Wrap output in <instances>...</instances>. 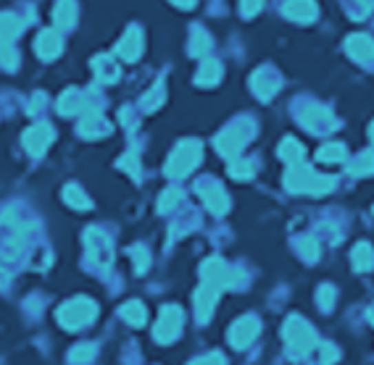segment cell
<instances>
[{
	"instance_id": "1",
	"label": "cell",
	"mask_w": 374,
	"mask_h": 365,
	"mask_svg": "<svg viewBox=\"0 0 374 365\" xmlns=\"http://www.w3.org/2000/svg\"><path fill=\"white\" fill-rule=\"evenodd\" d=\"M95 316H98V302L90 300V297H74V300L63 302V305L59 307V313H56L59 323L63 329H69V331L90 326V323L95 321Z\"/></svg>"
},
{
	"instance_id": "2",
	"label": "cell",
	"mask_w": 374,
	"mask_h": 365,
	"mask_svg": "<svg viewBox=\"0 0 374 365\" xmlns=\"http://www.w3.org/2000/svg\"><path fill=\"white\" fill-rule=\"evenodd\" d=\"M282 336L287 342V350L295 357H303L316 347V331L303 321L300 316H290L282 326Z\"/></svg>"
},
{
	"instance_id": "3",
	"label": "cell",
	"mask_w": 374,
	"mask_h": 365,
	"mask_svg": "<svg viewBox=\"0 0 374 365\" xmlns=\"http://www.w3.org/2000/svg\"><path fill=\"white\" fill-rule=\"evenodd\" d=\"M332 179L329 176H322L316 174L314 168H309V166H293L287 176H284V187L290 192H311V195H322V192H329L332 190Z\"/></svg>"
},
{
	"instance_id": "4",
	"label": "cell",
	"mask_w": 374,
	"mask_h": 365,
	"mask_svg": "<svg viewBox=\"0 0 374 365\" xmlns=\"http://www.w3.org/2000/svg\"><path fill=\"white\" fill-rule=\"evenodd\" d=\"M200 155H203V147L198 140H185L174 147V153L169 155V163H166V176L172 179H180V176H187L195 166L200 163Z\"/></svg>"
},
{
	"instance_id": "5",
	"label": "cell",
	"mask_w": 374,
	"mask_h": 365,
	"mask_svg": "<svg viewBox=\"0 0 374 365\" xmlns=\"http://www.w3.org/2000/svg\"><path fill=\"white\" fill-rule=\"evenodd\" d=\"M200 276H203V284L216 287L219 292H222V289L242 287V274L235 271V268H229L222 258H209L206 263L200 265Z\"/></svg>"
},
{
	"instance_id": "6",
	"label": "cell",
	"mask_w": 374,
	"mask_h": 365,
	"mask_svg": "<svg viewBox=\"0 0 374 365\" xmlns=\"http://www.w3.org/2000/svg\"><path fill=\"white\" fill-rule=\"evenodd\" d=\"M182 326H185V313H182V307L169 302V305H164L161 313H158V323H156V329H153V336H156L158 344H172V342L182 334Z\"/></svg>"
},
{
	"instance_id": "7",
	"label": "cell",
	"mask_w": 374,
	"mask_h": 365,
	"mask_svg": "<svg viewBox=\"0 0 374 365\" xmlns=\"http://www.w3.org/2000/svg\"><path fill=\"white\" fill-rule=\"evenodd\" d=\"M251 137H253V124L251 121H235V124H229L225 132L216 137V150L225 158H235L240 153V147L245 145Z\"/></svg>"
},
{
	"instance_id": "8",
	"label": "cell",
	"mask_w": 374,
	"mask_h": 365,
	"mask_svg": "<svg viewBox=\"0 0 374 365\" xmlns=\"http://www.w3.org/2000/svg\"><path fill=\"white\" fill-rule=\"evenodd\" d=\"M85 245H87V261L92 265H98L101 271L111 265L114 261V250H111V239L98 229H87L85 232Z\"/></svg>"
},
{
	"instance_id": "9",
	"label": "cell",
	"mask_w": 374,
	"mask_h": 365,
	"mask_svg": "<svg viewBox=\"0 0 374 365\" xmlns=\"http://www.w3.org/2000/svg\"><path fill=\"white\" fill-rule=\"evenodd\" d=\"M198 195L203 197V203H206V208H209L214 216H222V213L229 210V197H227L225 187L219 181H214V179L198 181Z\"/></svg>"
},
{
	"instance_id": "10",
	"label": "cell",
	"mask_w": 374,
	"mask_h": 365,
	"mask_svg": "<svg viewBox=\"0 0 374 365\" xmlns=\"http://www.w3.org/2000/svg\"><path fill=\"white\" fill-rule=\"evenodd\" d=\"M261 331V323L256 316H242L238 321L232 323V329H229V344L235 347V350H245L251 342H253L256 336Z\"/></svg>"
},
{
	"instance_id": "11",
	"label": "cell",
	"mask_w": 374,
	"mask_h": 365,
	"mask_svg": "<svg viewBox=\"0 0 374 365\" xmlns=\"http://www.w3.org/2000/svg\"><path fill=\"white\" fill-rule=\"evenodd\" d=\"M298 118H300V124H303L306 129H311L314 134L332 132V129L337 126V121H335V116L329 113L327 108H322V105H309L306 111H300Z\"/></svg>"
},
{
	"instance_id": "12",
	"label": "cell",
	"mask_w": 374,
	"mask_h": 365,
	"mask_svg": "<svg viewBox=\"0 0 374 365\" xmlns=\"http://www.w3.org/2000/svg\"><path fill=\"white\" fill-rule=\"evenodd\" d=\"M53 137H56V132H53L50 124H34L24 132V147L30 150L32 155H43L53 142Z\"/></svg>"
},
{
	"instance_id": "13",
	"label": "cell",
	"mask_w": 374,
	"mask_h": 365,
	"mask_svg": "<svg viewBox=\"0 0 374 365\" xmlns=\"http://www.w3.org/2000/svg\"><path fill=\"white\" fill-rule=\"evenodd\" d=\"M345 50L353 60H359L361 66H372L374 63V43L366 34H353L345 40Z\"/></svg>"
},
{
	"instance_id": "14",
	"label": "cell",
	"mask_w": 374,
	"mask_h": 365,
	"mask_svg": "<svg viewBox=\"0 0 374 365\" xmlns=\"http://www.w3.org/2000/svg\"><path fill=\"white\" fill-rule=\"evenodd\" d=\"M251 89L256 92V98L261 100H269L271 95L280 89V76L271 71V69H258L251 79Z\"/></svg>"
},
{
	"instance_id": "15",
	"label": "cell",
	"mask_w": 374,
	"mask_h": 365,
	"mask_svg": "<svg viewBox=\"0 0 374 365\" xmlns=\"http://www.w3.org/2000/svg\"><path fill=\"white\" fill-rule=\"evenodd\" d=\"M216 297H219V289L211 287V284H203L198 292H195V316L200 323L211 321V313H214V305H216Z\"/></svg>"
},
{
	"instance_id": "16",
	"label": "cell",
	"mask_w": 374,
	"mask_h": 365,
	"mask_svg": "<svg viewBox=\"0 0 374 365\" xmlns=\"http://www.w3.org/2000/svg\"><path fill=\"white\" fill-rule=\"evenodd\" d=\"M87 111H95L90 102L85 100L82 92L76 89H66L59 98V113L61 116H74V113H87Z\"/></svg>"
},
{
	"instance_id": "17",
	"label": "cell",
	"mask_w": 374,
	"mask_h": 365,
	"mask_svg": "<svg viewBox=\"0 0 374 365\" xmlns=\"http://www.w3.org/2000/svg\"><path fill=\"white\" fill-rule=\"evenodd\" d=\"M140 53H143V32L137 27H129L127 34L121 37V43L116 45V56L121 60H135L140 58Z\"/></svg>"
},
{
	"instance_id": "18",
	"label": "cell",
	"mask_w": 374,
	"mask_h": 365,
	"mask_svg": "<svg viewBox=\"0 0 374 365\" xmlns=\"http://www.w3.org/2000/svg\"><path fill=\"white\" fill-rule=\"evenodd\" d=\"M108 132H111V124H108L98 111H87V113L82 116V121H79V134L87 137V140L105 137Z\"/></svg>"
},
{
	"instance_id": "19",
	"label": "cell",
	"mask_w": 374,
	"mask_h": 365,
	"mask_svg": "<svg viewBox=\"0 0 374 365\" xmlns=\"http://www.w3.org/2000/svg\"><path fill=\"white\" fill-rule=\"evenodd\" d=\"M282 11L287 19L306 24V21H314L316 19V3L314 0H287Z\"/></svg>"
},
{
	"instance_id": "20",
	"label": "cell",
	"mask_w": 374,
	"mask_h": 365,
	"mask_svg": "<svg viewBox=\"0 0 374 365\" xmlns=\"http://www.w3.org/2000/svg\"><path fill=\"white\" fill-rule=\"evenodd\" d=\"M34 50H37V56L43 60H50L56 58L61 53V37L56 34V32H40V37H37V45H34Z\"/></svg>"
},
{
	"instance_id": "21",
	"label": "cell",
	"mask_w": 374,
	"mask_h": 365,
	"mask_svg": "<svg viewBox=\"0 0 374 365\" xmlns=\"http://www.w3.org/2000/svg\"><path fill=\"white\" fill-rule=\"evenodd\" d=\"M92 69H95V76H98V82H105V85H111V82H116V79H119V66H116L114 60L108 58V56H101V58L92 60Z\"/></svg>"
},
{
	"instance_id": "22",
	"label": "cell",
	"mask_w": 374,
	"mask_h": 365,
	"mask_svg": "<svg viewBox=\"0 0 374 365\" xmlns=\"http://www.w3.org/2000/svg\"><path fill=\"white\" fill-rule=\"evenodd\" d=\"M53 19L61 30H69L76 19V3L74 0H59L56 8H53Z\"/></svg>"
},
{
	"instance_id": "23",
	"label": "cell",
	"mask_w": 374,
	"mask_h": 365,
	"mask_svg": "<svg viewBox=\"0 0 374 365\" xmlns=\"http://www.w3.org/2000/svg\"><path fill=\"white\" fill-rule=\"evenodd\" d=\"M219 79H222V66H219V60H203V66L198 69L195 82H198L200 87H214Z\"/></svg>"
},
{
	"instance_id": "24",
	"label": "cell",
	"mask_w": 374,
	"mask_h": 365,
	"mask_svg": "<svg viewBox=\"0 0 374 365\" xmlns=\"http://www.w3.org/2000/svg\"><path fill=\"white\" fill-rule=\"evenodd\" d=\"M119 316L129 323V326H145V318H148V313H145L143 302H137V300L124 302V305H121V310H119Z\"/></svg>"
},
{
	"instance_id": "25",
	"label": "cell",
	"mask_w": 374,
	"mask_h": 365,
	"mask_svg": "<svg viewBox=\"0 0 374 365\" xmlns=\"http://www.w3.org/2000/svg\"><path fill=\"white\" fill-rule=\"evenodd\" d=\"M21 30H24V21H19L14 14H0V43L19 37Z\"/></svg>"
},
{
	"instance_id": "26",
	"label": "cell",
	"mask_w": 374,
	"mask_h": 365,
	"mask_svg": "<svg viewBox=\"0 0 374 365\" xmlns=\"http://www.w3.org/2000/svg\"><path fill=\"white\" fill-rule=\"evenodd\" d=\"M374 265V250L372 245H366V242H359L356 247H353V268L356 271H369Z\"/></svg>"
},
{
	"instance_id": "27",
	"label": "cell",
	"mask_w": 374,
	"mask_h": 365,
	"mask_svg": "<svg viewBox=\"0 0 374 365\" xmlns=\"http://www.w3.org/2000/svg\"><path fill=\"white\" fill-rule=\"evenodd\" d=\"M280 158L287 161L290 166H298L303 161V147H300L298 140H293V137H287L282 145H280Z\"/></svg>"
},
{
	"instance_id": "28",
	"label": "cell",
	"mask_w": 374,
	"mask_h": 365,
	"mask_svg": "<svg viewBox=\"0 0 374 365\" xmlns=\"http://www.w3.org/2000/svg\"><path fill=\"white\" fill-rule=\"evenodd\" d=\"M63 200H66V205L76 208V210H90V208H92L90 197H87L85 192L79 190L76 184H69V187L63 190Z\"/></svg>"
},
{
	"instance_id": "29",
	"label": "cell",
	"mask_w": 374,
	"mask_h": 365,
	"mask_svg": "<svg viewBox=\"0 0 374 365\" xmlns=\"http://www.w3.org/2000/svg\"><path fill=\"white\" fill-rule=\"evenodd\" d=\"M95 355H98V347L92 342H82V344H76L74 350L69 352V360L74 365H87Z\"/></svg>"
},
{
	"instance_id": "30",
	"label": "cell",
	"mask_w": 374,
	"mask_h": 365,
	"mask_svg": "<svg viewBox=\"0 0 374 365\" xmlns=\"http://www.w3.org/2000/svg\"><path fill=\"white\" fill-rule=\"evenodd\" d=\"M348 171L353 176H369L374 174V153H361L356 161L348 166Z\"/></svg>"
},
{
	"instance_id": "31",
	"label": "cell",
	"mask_w": 374,
	"mask_h": 365,
	"mask_svg": "<svg viewBox=\"0 0 374 365\" xmlns=\"http://www.w3.org/2000/svg\"><path fill=\"white\" fill-rule=\"evenodd\" d=\"M209 50H211L209 32H203L200 27H195V30H193V45H190V53H193V56H203V53H209Z\"/></svg>"
},
{
	"instance_id": "32",
	"label": "cell",
	"mask_w": 374,
	"mask_h": 365,
	"mask_svg": "<svg viewBox=\"0 0 374 365\" xmlns=\"http://www.w3.org/2000/svg\"><path fill=\"white\" fill-rule=\"evenodd\" d=\"M295 247H298V252L309 263H314L316 258H319V245H316L314 236H300L298 242H295Z\"/></svg>"
},
{
	"instance_id": "33",
	"label": "cell",
	"mask_w": 374,
	"mask_h": 365,
	"mask_svg": "<svg viewBox=\"0 0 374 365\" xmlns=\"http://www.w3.org/2000/svg\"><path fill=\"white\" fill-rule=\"evenodd\" d=\"M345 158V147L340 145V142H329V145H324L322 150H319V161L324 163H337Z\"/></svg>"
},
{
	"instance_id": "34",
	"label": "cell",
	"mask_w": 374,
	"mask_h": 365,
	"mask_svg": "<svg viewBox=\"0 0 374 365\" xmlns=\"http://www.w3.org/2000/svg\"><path fill=\"white\" fill-rule=\"evenodd\" d=\"M180 203H182V190L169 187V190L161 195V200H158V210H161V213H169V210H174Z\"/></svg>"
},
{
	"instance_id": "35",
	"label": "cell",
	"mask_w": 374,
	"mask_h": 365,
	"mask_svg": "<svg viewBox=\"0 0 374 365\" xmlns=\"http://www.w3.org/2000/svg\"><path fill=\"white\" fill-rule=\"evenodd\" d=\"M229 176H232V179H251V176H253V163L232 161L229 163Z\"/></svg>"
},
{
	"instance_id": "36",
	"label": "cell",
	"mask_w": 374,
	"mask_h": 365,
	"mask_svg": "<svg viewBox=\"0 0 374 365\" xmlns=\"http://www.w3.org/2000/svg\"><path fill=\"white\" fill-rule=\"evenodd\" d=\"M132 258H135V271H137V274H145V271L150 268L148 247H143V245H137V247H132Z\"/></svg>"
},
{
	"instance_id": "37",
	"label": "cell",
	"mask_w": 374,
	"mask_h": 365,
	"mask_svg": "<svg viewBox=\"0 0 374 365\" xmlns=\"http://www.w3.org/2000/svg\"><path fill=\"white\" fill-rule=\"evenodd\" d=\"M161 102H164V85H156V87H153L148 95H145V100H143V108H145V111H156Z\"/></svg>"
},
{
	"instance_id": "38",
	"label": "cell",
	"mask_w": 374,
	"mask_h": 365,
	"mask_svg": "<svg viewBox=\"0 0 374 365\" xmlns=\"http://www.w3.org/2000/svg\"><path fill=\"white\" fill-rule=\"evenodd\" d=\"M0 63L6 69H16V63H19V53L8 43H0Z\"/></svg>"
},
{
	"instance_id": "39",
	"label": "cell",
	"mask_w": 374,
	"mask_h": 365,
	"mask_svg": "<svg viewBox=\"0 0 374 365\" xmlns=\"http://www.w3.org/2000/svg\"><path fill=\"white\" fill-rule=\"evenodd\" d=\"M316 300H319V307H322V310H332V305H335V289H332L329 284L319 287V294H316Z\"/></svg>"
},
{
	"instance_id": "40",
	"label": "cell",
	"mask_w": 374,
	"mask_h": 365,
	"mask_svg": "<svg viewBox=\"0 0 374 365\" xmlns=\"http://www.w3.org/2000/svg\"><path fill=\"white\" fill-rule=\"evenodd\" d=\"M119 168L129 171L132 176H140V163H137L135 153H127V155H124V158L119 161Z\"/></svg>"
},
{
	"instance_id": "41",
	"label": "cell",
	"mask_w": 374,
	"mask_h": 365,
	"mask_svg": "<svg viewBox=\"0 0 374 365\" xmlns=\"http://www.w3.org/2000/svg\"><path fill=\"white\" fill-rule=\"evenodd\" d=\"M190 365H227V363H225V355H219V352H209V355H203V357H195Z\"/></svg>"
},
{
	"instance_id": "42",
	"label": "cell",
	"mask_w": 374,
	"mask_h": 365,
	"mask_svg": "<svg viewBox=\"0 0 374 365\" xmlns=\"http://www.w3.org/2000/svg\"><path fill=\"white\" fill-rule=\"evenodd\" d=\"M261 5H264V0H242V3H240V14L256 16L261 11Z\"/></svg>"
},
{
	"instance_id": "43",
	"label": "cell",
	"mask_w": 374,
	"mask_h": 365,
	"mask_svg": "<svg viewBox=\"0 0 374 365\" xmlns=\"http://www.w3.org/2000/svg\"><path fill=\"white\" fill-rule=\"evenodd\" d=\"M337 357H340V352L335 350V347H332V344H322V363H335V360H337Z\"/></svg>"
},
{
	"instance_id": "44",
	"label": "cell",
	"mask_w": 374,
	"mask_h": 365,
	"mask_svg": "<svg viewBox=\"0 0 374 365\" xmlns=\"http://www.w3.org/2000/svg\"><path fill=\"white\" fill-rule=\"evenodd\" d=\"M174 5H180V8H193L195 5V0H172Z\"/></svg>"
},
{
	"instance_id": "45",
	"label": "cell",
	"mask_w": 374,
	"mask_h": 365,
	"mask_svg": "<svg viewBox=\"0 0 374 365\" xmlns=\"http://www.w3.org/2000/svg\"><path fill=\"white\" fill-rule=\"evenodd\" d=\"M369 318H372V323H374V307L369 310Z\"/></svg>"
},
{
	"instance_id": "46",
	"label": "cell",
	"mask_w": 374,
	"mask_h": 365,
	"mask_svg": "<svg viewBox=\"0 0 374 365\" xmlns=\"http://www.w3.org/2000/svg\"><path fill=\"white\" fill-rule=\"evenodd\" d=\"M369 134H372V140H374V124H372V129H369Z\"/></svg>"
},
{
	"instance_id": "47",
	"label": "cell",
	"mask_w": 374,
	"mask_h": 365,
	"mask_svg": "<svg viewBox=\"0 0 374 365\" xmlns=\"http://www.w3.org/2000/svg\"><path fill=\"white\" fill-rule=\"evenodd\" d=\"M0 284H3V274H0Z\"/></svg>"
}]
</instances>
